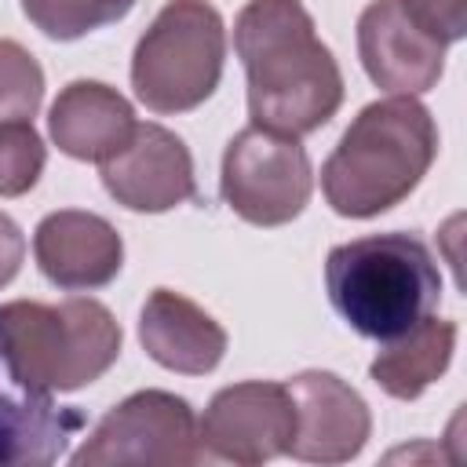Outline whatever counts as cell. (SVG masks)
<instances>
[{"label":"cell","mask_w":467,"mask_h":467,"mask_svg":"<svg viewBox=\"0 0 467 467\" xmlns=\"http://www.w3.org/2000/svg\"><path fill=\"white\" fill-rule=\"evenodd\" d=\"M248 77V117L281 135H310L343 106V73L303 0H248L234 22Z\"/></svg>","instance_id":"6da1fadb"},{"label":"cell","mask_w":467,"mask_h":467,"mask_svg":"<svg viewBox=\"0 0 467 467\" xmlns=\"http://www.w3.org/2000/svg\"><path fill=\"white\" fill-rule=\"evenodd\" d=\"M434 153L438 128L416 95L368 102L321 164V193L336 215L372 219L423 182Z\"/></svg>","instance_id":"7a4b0ae2"},{"label":"cell","mask_w":467,"mask_h":467,"mask_svg":"<svg viewBox=\"0 0 467 467\" xmlns=\"http://www.w3.org/2000/svg\"><path fill=\"white\" fill-rule=\"evenodd\" d=\"M332 310L365 339H394L441 299L431 248L412 234H368L336 244L325 259Z\"/></svg>","instance_id":"3957f363"},{"label":"cell","mask_w":467,"mask_h":467,"mask_svg":"<svg viewBox=\"0 0 467 467\" xmlns=\"http://www.w3.org/2000/svg\"><path fill=\"white\" fill-rule=\"evenodd\" d=\"M0 339L26 387L40 394H69L95 383L120 358L124 336L106 303L73 296L62 303H4Z\"/></svg>","instance_id":"277c9868"},{"label":"cell","mask_w":467,"mask_h":467,"mask_svg":"<svg viewBox=\"0 0 467 467\" xmlns=\"http://www.w3.org/2000/svg\"><path fill=\"white\" fill-rule=\"evenodd\" d=\"M226 26L208 0H168L131 55L135 99L153 113L197 109L219 88Z\"/></svg>","instance_id":"5b68a950"},{"label":"cell","mask_w":467,"mask_h":467,"mask_svg":"<svg viewBox=\"0 0 467 467\" xmlns=\"http://www.w3.org/2000/svg\"><path fill=\"white\" fill-rule=\"evenodd\" d=\"M310 190L314 168L296 135L248 124L226 142L219 193L244 223L285 226L306 208Z\"/></svg>","instance_id":"8992f818"},{"label":"cell","mask_w":467,"mask_h":467,"mask_svg":"<svg viewBox=\"0 0 467 467\" xmlns=\"http://www.w3.org/2000/svg\"><path fill=\"white\" fill-rule=\"evenodd\" d=\"M69 460L73 467H190L204 460V449L197 438V416L186 398L168 390H135L95 423V431Z\"/></svg>","instance_id":"52a82bcc"},{"label":"cell","mask_w":467,"mask_h":467,"mask_svg":"<svg viewBox=\"0 0 467 467\" xmlns=\"http://www.w3.org/2000/svg\"><path fill=\"white\" fill-rule=\"evenodd\" d=\"M296 431V409L285 383L244 379L215 390L204 416L197 420V438L204 460H226L241 467L266 463L288 452Z\"/></svg>","instance_id":"ba28073f"},{"label":"cell","mask_w":467,"mask_h":467,"mask_svg":"<svg viewBox=\"0 0 467 467\" xmlns=\"http://www.w3.org/2000/svg\"><path fill=\"white\" fill-rule=\"evenodd\" d=\"M106 193L128 212H168L197 197L193 157L164 124H135L131 139L99 164Z\"/></svg>","instance_id":"9c48e42d"},{"label":"cell","mask_w":467,"mask_h":467,"mask_svg":"<svg viewBox=\"0 0 467 467\" xmlns=\"http://www.w3.org/2000/svg\"><path fill=\"white\" fill-rule=\"evenodd\" d=\"M285 387L296 409L288 456L306 463H347L365 449L372 434V412L347 379L336 372L306 368Z\"/></svg>","instance_id":"30bf717a"},{"label":"cell","mask_w":467,"mask_h":467,"mask_svg":"<svg viewBox=\"0 0 467 467\" xmlns=\"http://www.w3.org/2000/svg\"><path fill=\"white\" fill-rule=\"evenodd\" d=\"M358 55L368 80L390 95H423L445 69V44L420 29L401 0H372L361 11Z\"/></svg>","instance_id":"8fae6325"},{"label":"cell","mask_w":467,"mask_h":467,"mask_svg":"<svg viewBox=\"0 0 467 467\" xmlns=\"http://www.w3.org/2000/svg\"><path fill=\"white\" fill-rule=\"evenodd\" d=\"M33 255L51 285L66 292H88L109 285L120 274L124 241L109 219L80 208H62L40 219L33 234Z\"/></svg>","instance_id":"7c38bea8"},{"label":"cell","mask_w":467,"mask_h":467,"mask_svg":"<svg viewBox=\"0 0 467 467\" xmlns=\"http://www.w3.org/2000/svg\"><path fill=\"white\" fill-rule=\"evenodd\" d=\"M80 423V412L58 409L51 394L22 383L0 339V467L55 463Z\"/></svg>","instance_id":"4fadbf2b"},{"label":"cell","mask_w":467,"mask_h":467,"mask_svg":"<svg viewBox=\"0 0 467 467\" xmlns=\"http://www.w3.org/2000/svg\"><path fill=\"white\" fill-rule=\"evenodd\" d=\"M139 343L161 368L204 376L226 354V328L182 292L153 288L139 314Z\"/></svg>","instance_id":"5bb4252c"},{"label":"cell","mask_w":467,"mask_h":467,"mask_svg":"<svg viewBox=\"0 0 467 467\" xmlns=\"http://www.w3.org/2000/svg\"><path fill=\"white\" fill-rule=\"evenodd\" d=\"M135 124L139 120L131 102L102 80L66 84L47 113V131L55 146L73 161H95V164L113 157L131 139Z\"/></svg>","instance_id":"9a60e30c"},{"label":"cell","mask_w":467,"mask_h":467,"mask_svg":"<svg viewBox=\"0 0 467 467\" xmlns=\"http://www.w3.org/2000/svg\"><path fill=\"white\" fill-rule=\"evenodd\" d=\"M452 350H456V321L427 314L401 336L383 339V350L372 358L368 376L390 398L412 401L449 368Z\"/></svg>","instance_id":"2e32d148"},{"label":"cell","mask_w":467,"mask_h":467,"mask_svg":"<svg viewBox=\"0 0 467 467\" xmlns=\"http://www.w3.org/2000/svg\"><path fill=\"white\" fill-rule=\"evenodd\" d=\"M135 0H22L26 18L51 40H80L120 22Z\"/></svg>","instance_id":"e0dca14e"},{"label":"cell","mask_w":467,"mask_h":467,"mask_svg":"<svg viewBox=\"0 0 467 467\" xmlns=\"http://www.w3.org/2000/svg\"><path fill=\"white\" fill-rule=\"evenodd\" d=\"M44 102V69L18 44L0 36V124L4 120H33Z\"/></svg>","instance_id":"ac0fdd59"},{"label":"cell","mask_w":467,"mask_h":467,"mask_svg":"<svg viewBox=\"0 0 467 467\" xmlns=\"http://www.w3.org/2000/svg\"><path fill=\"white\" fill-rule=\"evenodd\" d=\"M47 150L29 120L0 124V197H22L36 186Z\"/></svg>","instance_id":"d6986e66"},{"label":"cell","mask_w":467,"mask_h":467,"mask_svg":"<svg viewBox=\"0 0 467 467\" xmlns=\"http://www.w3.org/2000/svg\"><path fill=\"white\" fill-rule=\"evenodd\" d=\"M420 29H427L445 47L467 33V0H401Z\"/></svg>","instance_id":"ffe728a7"},{"label":"cell","mask_w":467,"mask_h":467,"mask_svg":"<svg viewBox=\"0 0 467 467\" xmlns=\"http://www.w3.org/2000/svg\"><path fill=\"white\" fill-rule=\"evenodd\" d=\"M22 259H26V237H22L18 223L0 212V288L18 277Z\"/></svg>","instance_id":"44dd1931"}]
</instances>
